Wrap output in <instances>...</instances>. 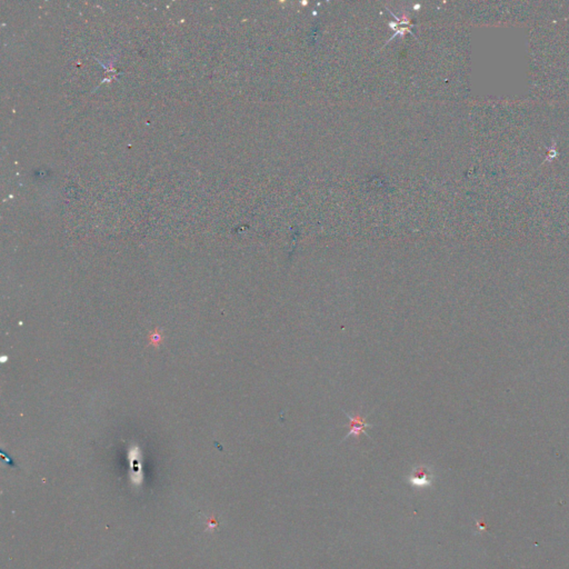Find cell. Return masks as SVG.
Masks as SVG:
<instances>
[{
	"instance_id": "6da1fadb",
	"label": "cell",
	"mask_w": 569,
	"mask_h": 569,
	"mask_svg": "<svg viewBox=\"0 0 569 569\" xmlns=\"http://www.w3.org/2000/svg\"><path fill=\"white\" fill-rule=\"evenodd\" d=\"M343 412L345 413L346 417L348 418V420H349L348 424L343 426V427H348L349 428V432H348V434L346 435V437H345L343 441H345L346 439H348L349 437H355L356 439H358L362 434H365L367 437H368V438H370L369 434L366 432L367 429L374 427V425L369 424V422L367 421V419H368L370 414H367V415L364 416L362 414L350 415L349 413H347L345 411H343Z\"/></svg>"
},
{
	"instance_id": "7a4b0ae2",
	"label": "cell",
	"mask_w": 569,
	"mask_h": 569,
	"mask_svg": "<svg viewBox=\"0 0 569 569\" xmlns=\"http://www.w3.org/2000/svg\"><path fill=\"white\" fill-rule=\"evenodd\" d=\"M432 478L433 475L426 466H419L413 470L411 477H409V482L412 483L413 486L421 488L427 487V486L432 484Z\"/></svg>"
}]
</instances>
